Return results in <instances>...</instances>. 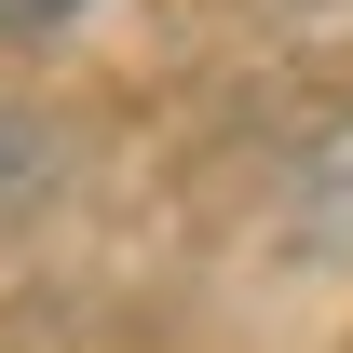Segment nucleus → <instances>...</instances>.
Returning <instances> with one entry per match:
<instances>
[{
    "label": "nucleus",
    "mask_w": 353,
    "mask_h": 353,
    "mask_svg": "<svg viewBox=\"0 0 353 353\" xmlns=\"http://www.w3.org/2000/svg\"><path fill=\"white\" fill-rule=\"evenodd\" d=\"M299 231L312 245H353V109L312 123V150H299Z\"/></svg>",
    "instance_id": "nucleus-1"
},
{
    "label": "nucleus",
    "mask_w": 353,
    "mask_h": 353,
    "mask_svg": "<svg viewBox=\"0 0 353 353\" xmlns=\"http://www.w3.org/2000/svg\"><path fill=\"white\" fill-rule=\"evenodd\" d=\"M54 190V136L28 123V109H0V218H14V204H41Z\"/></svg>",
    "instance_id": "nucleus-2"
},
{
    "label": "nucleus",
    "mask_w": 353,
    "mask_h": 353,
    "mask_svg": "<svg viewBox=\"0 0 353 353\" xmlns=\"http://www.w3.org/2000/svg\"><path fill=\"white\" fill-rule=\"evenodd\" d=\"M68 14H95V0H0V28H68Z\"/></svg>",
    "instance_id": "nucleus-3"
}]
</instances>
